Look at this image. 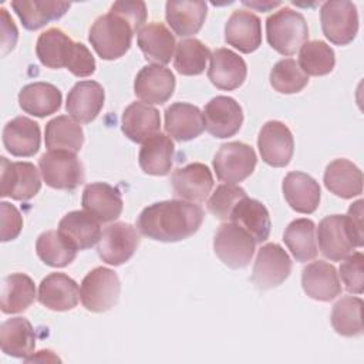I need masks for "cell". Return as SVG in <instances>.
Here are the masks:
<instances>
[{
  "instance_id": "obj_20",
  "label": "cell",
  "mask_w": 364,
  "mask_h": 364,
  "mask_svg": "<svg viewBox=\"0 0 364 364\" xmlns=\"http://www.w3.org/2000/svg\"><path fill=\"white\" fill-rule=\"evenodd\" d=\"M81 202L84 210L102 223L118 219L124 206L119 191L107 182L88 183L82 191Z\"/></svg>"
},
{
  "instance_id": "obj_41",
  "label": "cell",
  "mask_w": 364,
  "mask_h": 364,
  "mask_svg": "<svg viewBox=\"0 0 364 364\" xmlns=\"http://www.w3.org/2000/svg\"><path fill=\"white\" fill-rule=\"evenodd\" d=\"M36 252L46 264L64 267L75 259L78 250L74 249L58 230H47L37 237Z\"/></svg>"
},
{
  "instance_id": "obj_4",
  "label": "cell",
  "mask_w": 364,
  "mask_h": 364,
  "mask_svg": "<svg viewBox=\"0 0 364 364\" xmlns=\"http://www.w3.org/2000/svg\"><path fill=\"white\" fill-rule=\"evenodd\" d=\"M266 37L273 50L293 55L309 38V27L301 13L282 7L266 20Z\"/></svg>"
},
{
  "instance_id": "obj_45",
  "label": "cell",
  "mask_w": 364,
  "mask_h": 364,
  "mask_svg": "<svg viewBox=\"0 0 364 364\" xmlns=\"http://www.w3.org/2000/svg\"><path fill=\"white\" fill-rule=\"evenodd\" d=\"M246 192L243 188L235 183H222L208 199V210L220 220H229L235 206L246 198Z\"/></svg>"
},
{
  "instance_id": "obj_9",
  "label": "cell",
  "mask_w": 364,
  "mask_h": 364,
  "mask_svg": "<svg viewBox=\"0 0 364 364\" xmlns=\"http://www.w3.org/2000/svg\"><path fill=\"white\" fill-rule=\"evenodd\" d=\"M256 162L257 158L250 145L233 141L219 148L213 158V169L219 181L236 185L253 173Z\"/></svg>"
},
{
  "instance_id": "obj_35",
  "label": "cell",
  "mask_w": 364,
  "mask_h": 364,
  "mask_svg": "<svg viewBox=\"0 0 364 364\" xmlns=\"http://www.w3.org/2000/svg\"><path fill=\"white\" fill-rule=\"evenodd\" d=\"M173 152L175 145L172 139L168 135L158 132L142 144L138 155L139 166L148 175H168L172 168Z\"/></svg>"
},
{
  "instance_id": "obj_48",
  "label": "cell",
  "mask_w": 364,
  "mask_h": 364,
  "mask_svg": "<svg viewBox=\"0 0 364 364\" xmlns=\"http://www.w3.org/2000/svg\"><path fill=\"white\" fill-rule=\"evenodd\" d=\"M17 37H18V30L14 24V21L11 20L9 11L1 7L0 9V43H1V55L9 54L16 43H17Z\"/></svg>"
},
{
  "instance_id": "obj_44",
  "label": "cell",
  "mask_w": 364,
  "mask_h": 364,
  "mask_svg": "<svg viewBox=\"0 0 364 364\" xmlns=\"http://www.w3.org/2000/svg\"><path fill=\"white\" fill-rule=\"evenodd\" d=\"M270 84L280 94H296L309 84V75L303 73L297 61L283 58L270 71Z\"/></svg>"
},
{
  "instance_id": "obj_49",
  "label": "cell",
  "mask_w": 364,
  "mask_h": 364,
  "mask_svg": "<svg viewBox=\"0 0 364 364\" xmlns=\"http://www.w3.org/2000/svg\"><path fill=\"white\" fill-rule=\"evenodd\" d=\"M111 9L119 11L121 14H124L127 18H129L134 26L141 30L145 20H146V6L144 1H115Z\"/></svg>"
},
{
  "instance_id": "obj_42",
  "label": "cell",
  "mask_w": 364,
  "mask_h": 364,
  "mask_svg": "<svg viewBox=\"0 0 364 364\" xmlns=\"http://www.w3.org/2000/svg\"><path fill=\"white\" fill-rule=\"evenodd\" d=\"M210 58L209 48L198 38H185L176 44L173 67L182 75H199Z\"/></svg>"
},
{
  "instance_id": "obj_6",
  "label": "cell",
  "mask_w": 364,
  "mask_h": 364,
  "mask_svg": "<svg viewBox=\"0 0 364 364\" xmlns=\"http://www.w3.org/2000/svg\"><path fill=\"white\" fill-rule=\"evenodd\" d=\"M41 176L50 188L74 191L85 179L84 168L74 152L48 151L38 159Z\"/></svg>"
},
{
  "instance_id": "obj_52",
  "label": "cell",
  "mask_w": 364,
  "mask_h": 364,
  "mask_svg": "<svg viewBox=\"0 0 364 364\" xmlns=\"http://www.w3.org/2000/svg\"><path fill=\"white\" fill-rule=\"evenodd\" d=\"M243 4L246 6H250V7H259L260 10H267L269 7H276V6H280V3H264V4H257V3H249V1H243Z\"/></svg>"
},
{
  "instance_id": "obj_28",
  "label": "cell",
  "mask_w": 364,
  "mask_h": 364,
  "mask_svg": "<svg viewBox=\"0 0 364 364\" xmlns=\"http://www.w3.org/2000/svg\"><path fill=\"white\" fill-rule=\"evenodd\" d=\"M121 124L125 136L136 144H144L161 129L159 111L149 104L135 101L125 108Z\"/></svg>"
},
{
  "instance_id": "obj_21",
  "label": "cell",
  "mask_w": 364,
  "mask_h": 364,
  "mask_svg": "<svg viewBox=\"0 0 364 364\" xmlns=\"http://www.w3.org/2000/svg\"><path fill=\"white\" fill-rule=\"evenodd\" d=\"M38 301L54 311L73 310L78 304L80 289L65 273H50L38 286Z\"/></svg>"
},
{
  "instance_id": "obj_40",
  "label": "cell",
  "mask_w": 364,
  "mask_h": 364,
  "mask_svg": "<svg viewBox=\"0 0 364 364\" xmlns=\"http://www.w3.org/2000/svg\"><path fill=\"white\" fill-rule=\"evenodd\" d=\"M331 326L344 337L363 334V300L355 296L341 297L333 306Z\"/></svg>"
},
{
  "instance_id": "obj_43",
  "label": "cell",
  "mask_w": 364,
  "mask_h": 364,
  "mask_svg": "<svg viewBox=\"0 0 364 364\" xmlns=\"http://www.w3.org/2000/svg\"><path fill=\"white\" fill-rule=\"evenodd\" d=\"M299 67L307 75H326L333 71L336 57L333 48L320 40L306 41L299 51Z\"/></svg>"
},
{
  "instance_id": "obj_10",
  "label": "cell",
  "mask_w": 364,
  "mask_h": 364,
  "mask_svg": "<svg viewBox=\"0 0 364 364\" xmlns=\"http://www.w3.org/2000/svg\"><path fill=\"white\" fill-rule=\"evenodd\" d=\"M0 195L16 200H28L41 189V179L37 168L31 162H10L0 158Z\"/></svg>"
},
{
  "instance_id": "obj_39",
  "label": "cell",
  "mask_w": 364,
  "mask_h": 364,
  "mask_svg": "<svg viewBox=\"0 0 364 364\" xmlns=\"http://www.w3.org/2000/svg\"><path fill=\"white\" fill-rule=\"evenodd\" d=\"M316 225L311 219L300 218L289 223L283 240L297 262H310L317 256Z\"/></svg>"
},
{
  "instance_id": "obj_22",
  "label": "cell",
  "mask_w": 364,
  "mask_h": 364,
  "mask_svg": "<svg viewBox=\"0 0 364 364\" xmlns=\"http://www.w3.org/2000/svg\"><path fill=\"white\" fill-rule=\"evenodd\" d=\"M301 286L309 297L318 301H330L341 293L336 267L324 260L311 262L303 269Z\"/></svg>"
},
{
  "instance_id": "obj_5",
  "label": "cell",
  "mask_w": 364,
  "mask_h": 364,
  "mask_svg": "<svg viewBox=\"0 0 364 364\" xmlns=\"http://www.w3.org/2000/svg\"><path fill=\"white\" fill-rule=\"evenodd\" d=\"M121 283L117 273L108 267H95L81 282L80 299L82 306L92 313L112 309L119 297Z\"/></svg>"
},
{
  "instance_id": "obj_46",
  "label": "cell",
  "mask_w": 364,
  "mask_h": 364,
  "mask_svg": "<svg viewBox=\"0 0 364 364\" xmlns=\"http://www.w3.org/2000/svg\"><path fill=\"white\" fill-rule=\"evenodd\" d=\"M340 277L346 290L353 294H361L364 290V256L355 252L343 259L340 264Z\"/></svg>"
},
{
  "instance_id": "obj_27",
  "label": "cell",
  "mask_w": 364,
  "mask_h": 364,
  "mask_svg": "<svg viewBox=\"0 0 364 364\" xmlns=\"http://www.w3.org/2000/svg\"><path fill=\"white\" fill-rule=\"evenodd\" d=\"M40 127L27 117H16L4 125L3 145L14 156H33L40 149Z\"/></svg>"
},
{
  "instance_id": "obj_23",
  "label": "cell",
  "mask_w": 364,
  "mask_h": 364,
  "mask_svg": "<svg viewBox=\"0 0 364 364\" xmlns=\"http://www.w3.org/2000/svg\"><path fill=\"white\" fill-rule=\"evenodd\" d=\"M225 40L240 53L249 54L262 44V23L247 10H236L225 26Z\"/></svg>"
},
{
  "instance_id": "obj_15",
  "label": "cell",
  "mask_w": 364,
  "mask_h": 364,
  "mask_svg": "<svg viewBox=\"0 0 364 364\" xmlns=\"http://www.w3.org/2000/svg\"><path fill=\"white\" fill-rule=\"evenodd\" d=\"M317 240L323 256L333 262L343 260L355 247L344 215L326 216L318 223Z\"/></svg>"
},
{
  "instance_id": "obj_17",
  "label": "cell",
  "mask_w": 364,
  "mask_h": 364,
  "mask_svg": "<svg viewBox=\"0 0 364 364\" xmlns=\"http://www.w3.org/2000/svg\"><path fill=\"white\" fill-rule=\"evenodd\" d=\"M175 196L188 202H203L213 188V176L205 164L193 162L171 175Z\"/></svg>"
},
{
  "instance_id": "obj_13",
  "label": "cell",
  "mask_w": 364,
  "mask_h": 364,
  "mask_svg": "<svg viewBox=\"0 0 364 364\" xmlns=\"http://www.w3.org/2000/svg\"><path fill=\"white\" fill-rule=\"evenodd\" d=\"M257 148L267 165L283 168L289 165L294 152L291 131L280 121H267L259 132Z\"/></svg>"
},
{
  "instance_id": "obj_50",
  "label": "cell",
  "mask_w": 364,
  "mask_h": 364,
  "mask_svg": "<svg viewBox=\"0 0 364 364\" xmlns=\"http://www.w3.org/2000/svg\"><path fill=\"white\" fill-rule=\"evenodd\" d=\"M346 220L350 229V233L354 239L355 247H361L364 243V235H363V200L354 202L348 208V213L346 215Z\"/></svg>"
},
{
  "instance_id": "obj_34",
  "label": "cell",
  "mask_w": 364,
  "mask_h": 364,
  "mask_svg": "<svg viewBox=\"0 0 364 364\" xmlns=\"http://www.w3.org/2000/svg\"><path fill=\"white\" fill-rule=\"evenodd\" d=\"M230 222L239 225L245 229L256 243H262L269 239L270 235V215L266 206L250 198H243L233 209L230 215Z\"/></svg>"
},
{
  "instance_id": "obj_37",
  "label": "cell",
  "mask_w": 364,
  "mask_h": 364,
  "mask_svg": "<svg viewBox=\"0 0 364 364\" xmlns=\"http://www.w3.org/2000/svg\"><path fill=\"white\" fill-rule=\"evenodd\" d=\"M44 141L48 151L78 152L84 144V131L80 122L68 115L53 118L46 125Z\"/></svg>"
},
{
  "instance_id": "obj_25",
  "label": "cell",
  "mask_w": 364,
  "mask_h": 364,
  "mask_svg": "<svg viewBox=\"0 0 364 364\" xmlns=\"http://www.w3.org/2000/svg\"><path fill=\"white\" fill-rule=\"evenodd\" d=\"M60 235L77 250L92 247L101 237L100 222L85 210H73L58 223Z\"/></svg>"
},
{
  "instance_id": "obj_2",
  "label": "cell",
  "mask_w": 364,
  "mask_h": 364,
  "mask_svg": "<svg viewBox=\"0 0 364 364\" xmlns=\"http://www.w3.org/2000/svg\"><path fill=\"white\" fill-rule=\"evenodd\" d=\"M36 53L47 68L65 67L75 77H88L95 71V60L82 43H74L60 28H48L37 38Z\"/></svg>"
},
{
  "instance_id": "obj_51",
  "label": "cell",
  "mask_w": 364,
  "mask_h": 364,
  "mask_svg": "<svg viewBox=\"0 0 364 364\" xmlns=\"http://www.w3.org/2000/svg\"><path fill=\"white\" fill-rule=\"evenodd\" d=\"M38 355L40 357H36V355H30V357H27L24 361H60L50 350H41V351H38Z\"/></svg>"
},
{
  "instance_id": "obj_1",
  "label": "cell",
  "mask_w": 364,
  "mask_h": 364,
  "mask_svg": "<svg viewBox=\"0 0 364 364\" xmlns=\"http://www.w3.org/2000/svg\"><path fill=\"white\" fill-rule=\"evenodd\" d=\"M203 222V209L182 199L155 202L136 219V229L159 242H179L196 233Z\"/></svg>"
},
{
  "instance_id": "obj_29",
  "label": "cell",
  "mask_w": 364,
  "mask_h": 364,
  "mask_svg": "<svg viewBox=\"0 0 364 364\" xmlns=\"http://www.w3.org/2000/svg\"><path fill=\"white\" fill-rule=\"evenodd\" d=\"M136 43L145 60L164 65L168 64L176 47L173 34L162 23L152 21L144 26L136 36Z\"/></svg>"
},
{
  "instance_id": "obj_32",
  "label": "cell",
  "mask_w": 364,
  "mask_h": 364,
  "mask_svg": "<svg viewBox=\"0 0 364 364\" xmlns=\"http://www.w3.org/2000/svg\"><path fill=\"white\" fill-rule=\"evenodd\" d=\"M61 91L55 85L43 81L27 84L18 92L20 108L38 118L57 112L61 107Z\"/></svg>"
},
{
  "instance_id": "obj_36",
  "label": "cell",
  "mask_w": 364,
  "mask_h": 364,
  "mask_svg": "<svg viewBox=\"0 0 364 364\" xmlns=\"http://www.w3.org/2000/svg\"><path fill=\"white\" fill-rule=\"evenodd\" d=\"M70 3L46 0H14L11 7L27 30H38L53 20L63 17L70 9Z\"/></svg>"
},
{
  "instance_id": "obj_19",
  "label": "cell",
  "mask_w": 364,
  "mask_h": 364,
  "mask_svg": "<svg viewBox=\"0 0 364 364\" xmlns=\"http://www.w3.org/2000/svg\"><path fill=\"white\" fill-rule=\"evenodd\" d=\"M208 77L210 82L223 91L239 88L247 75L245 60L229 48H216L210 54Z\"/></svg>"
},
{
  "instance_id": "obj_30",
  "label": "cell",
  "mask_w": 364,
  "mask_h": 364,
  "mask_svg": "<svg viewBox=\"0 0 364 364\" xmlns=\"http://www.w3.org/2000/svg\"><path fill=\"white\" fill-rule=\"evenodd\" d=\"M326 188L343 199H350L363 192V172L348 159L340 158L330 162L323 176Z\"/></svg>"
},
{
  "instance_id": "obj_8",
  "label": "cell",
  "mask_w": 364,
  "mask_h": 364,
  "mask_svg": "<svg viewBox=\"0 0 364 364\" xmlns=\"http://www.w3.org/2000/svg\"><path fill=\"white\" fill-rule=\"evenodd\" d=\"M320 21L326 38L337 46L351 43L358 31L357 7L347 0H330L323 3Z\"/></svg>"
},
{
  "instance_id": "obj_24",
  "label": "cell",
  "mask_w": 364,
  "mask_h": 364,
  "mask_svg": "<svg viewBox=\"0 0 364 364\" xmlns=\"http://www.w3.org/2000/svg\"><path fill=\"white\" fill-rule=\"evenodd\" d=\"M205 129L203 112L192 104L175 102L165 109V131L176 141H191Z\"/></svg>"
},
{
  "instance_id": "obj_11",
  "label": "cell",
  "mask_w": 364,
  "mask_h": 364,
  "mask_svg": "<svg viewBox=\"0 0 364 364\" xmlns=\"http://www.w3.org/2000/svg\"><path fill=\"white\" fill-rule=\"evenodd\" d=\"M291 272V260L286 250L277 243L263 245L256 256L252 282L260 290L282 284Z\"/></svg>"
},
{
  "instance_id": "obj_3",
  "label": "cell",
  "mask_w": 364,
  "mask_h": 364,
  "mask_svg": "<svg viewBox=\"0 0 364 364\" xmlns=\"http://www.w3.org/2000/svg\"><path fill=\"white\" fill-rule=\"evenodd\" d=\"M135 31L138 28L129 18L109 9L92 23L88 40L102 60H117L129 50Z\"/></svg>"
},
{
  "instance_id": "obj_7",
  "label": "cell",
  "mask_w": 364,
  "mask_h": 364,
  "mask_svg": "<svg viewBox=\"0 0 364 364\" xmlns=\"http://www.w3.org/2000/svg\"><path fill=\"white\" fill-rule=\"evenodd\" d=\"M255 246V239L233 222L220 225L213 239L216 256L220 259V262L232 269L246 267L252 260Z\"/></svg>"
},
{
  "instance_id": "obj_26",
  "label": "cell",
  "mask_w": 364,
  "mask_h": 364,
  "mask_svg": "<svg viewBox=\"0 0 364 364\" xmlns=\"http://www.w3.org/2000/svg\"><path fill=\"white\" fill-rule=\"evenodd\" d=\"M320 185L310 175L293 171L283 179V195L290 208L299 213H313L320 203Z\"/></svg>"
},
{
  "instance_id": "obj_47",
  "label": "cell",
  "mask_w": 364,
  "mask_h": 364,
  "mask_svg": "<svg viewBox=\"0 0 364 364\" xmlns=\"http://www.w3.org/2000/svg\"><path fill=\"white\" fill-rule=\"evenodd\" d=\"M0 240L1 242H9L16 239L21 229H23V218L18 209L9 203V202H1L0 203Z\"/></svg>"
},
{
  "instance_id": "obj_18",
  "label": "cell",
  "mask_w": 364,
  "mask_h": 364,
  "mask_svg": "<svg viewBox=\"0 0 364 364\" xmlns=\"http://www.w3.org/2000/svg\"><path fill=\"white\" fill-rule=\"evenodd\" d=\"M104 88L92 80L78 81L68 92L65 109L68 115L80 122L88 124L94 121L104 107Z\"/></svg>"
},
{
  "instance_id": "obj_16",
  "label": "cell",
  "mask_w": 364,
  "mask_h": 364,
  "mask_svg": "<svg viewBox=\"0 0 364 364\" xmlns=\"http://www.w3.org/2000/svg\"><path fill=\"white\" fill-rule=\"evenodd\" d=\"M173 73L158 64H148L139 70L134 81V92L145 104H164L175 91Z\"/></svg>"
},
{
  "instance_id": "obj_14",
  "label": "cell",
  "mask_w": 364,
  "mask_h": 364,
  "mask_svg": "<svg viewBox=\"0 0 364 364\" xmlns=\"http://www.w3.org/2000/svg\"><path fill=\"white\" fill-rule=\"evenodd\" d=\"M205 128L215 138L233 136L243 124V111L232 97L218 95L203 109Z\"/></svg>"
},
{
  "instance_id": "obj_33",
  "label": "cell",
  "mask_w": 364,
  "mask_h": 364,
  "mask_svg": "<svg viewBox=\"0 0 364 364\" xmlns=\"http://www.w3.org/2000/svg\"><path fill=\"white\" fill-rule=\"evenodd\" d=\"M0 346L7 355L27 358L36 347V334L31 323L24 317H13L0 326Z\"/></svg>"
},
{
  "instance_id": "obj_12",
  "label": "cell",
  "mask_w": 364,
  "mask_h": 364,
  "mask_svg": "<svg viewBox=\"0 0 364 364\" xmlns=\"http://www.w3.org/2000/svg\"><path fill=\"white\" fill-rule=\"evenodd\" d=\"M139 245L138 230L125 222H117L107 226L98 242V256L111 266H119L128 262Z\"/></svg>"
},
{
  "instance_id": "obj_31",
  "label": "cell",
  "mask_w": 364,
  "mask_h": 364,
  "mask_svg": "<svg viewBox=\"0 0 364 364\" xmlns=\"http://www.w3.org/2000/svg\"><path fill=\"white\" fill-rule=\"evenodd\" d=\"M208 4L205 1L171 0L165 6V17L175 34L188 37L196 34L206 18Z\"/></svg>"
},
{
  "instance_id": "obj_38",
  "label": "cell",
  "mask_w": 364,
  "mask_h": 364,
  "mask_svg": "<svg viewBox=\"0 0 364 364\" xmlns=\"http://www.w3.org/2000/svg\"><path fill=\"white\" fill-rule=\"evenodd\" d=\"M36 299V286L30 276L24 273H11L1 283V311L6 314L21 313Z\"/></svg>"
}]
</instances>
